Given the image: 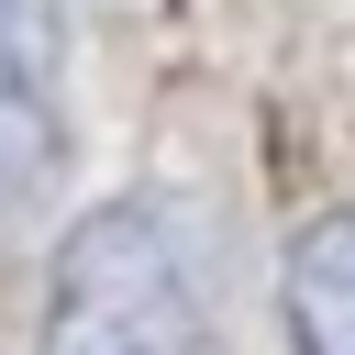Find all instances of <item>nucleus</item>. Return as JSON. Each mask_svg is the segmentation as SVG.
Returning <instances> with one entry per match:
<instances>
[{
	"label": "nucleus",
	"mask_w": 355,
	"mask_h": 355,
	"mask_svg": "<svg viewBox=\"0 0 355 355\" xmlns=\"http://www.w3.org/2000/svg\"><path fill=\"white\" fill-rule=\"evenodd\" d=\"M33 355H211L200 255L166 200H100L67 222Z\"/></svg>",
	"instance_id": "1"
},
{
	"label": "nucleus",
	"mask_w": 355,
	"mask_h": 355,
	"mask_svg": "<svg viewBox=\"0 0 355 355\" xmlns=\"http://www.w3.org/2000/svg\"><path fill=\"white\" fill-rule=\"evenodd\" d=\"M67 133V0H0V222L44 189Z\"/></svg>",
	"instance_id": "2"
},
{
	"label": "nucleus",
	"mask_w": 355,
	"mask_h": 355,
	"mask_svg": "<svg viewBox=\"0 0 355 355\" xmlns=\"http://www.w3.org/2000/svg\"><path fill=\"white\" fill-rule=\"evenodd\" d=\"M277 311H288V355H355V200H333L288 233Z\"/></svg>",
	"instance_id": "3"
}]
</instances>
